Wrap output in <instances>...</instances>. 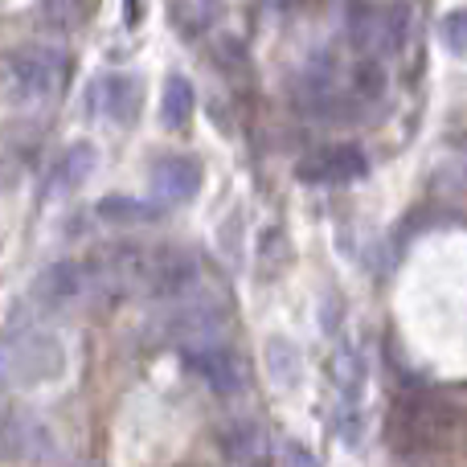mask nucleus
Segmentation results:
<instances>
[{"label": "nucleus", "instance_id": "nucleus-1", "mask_svg": "<svg viewBox=\"0 0 467 467\" xmlns=\"http://www.w3.org/2000/svg\"><path fill=\"white\" fill-rule=\"evenodd\" d=\"M455 431V406L447 402L439 389H406L402 398L394 402L386 422V439L398 455H422L435 451L451 439Z\"/></svg>", "mask_w": 467, "mask_h": 467}, {"label": "nucleus", "instance_id": "nucleus-2", "mask_svg": "<svg viewBox=\"0 0 467 467\" xmlns=\"http://www.w3.org/2000/svg\"><path fill=\"white\" fill-rule=\"evenodd\" d=\"M152 328L161 340L177 348H205V345H222L230 328V312L213 291L193 287L177 299H161V307L152 312Z\"/></svg>", "mask_w": 467, "mask_h": 467}, {"label": "nucleus", "instance_id": "nucleus-3", "mask_svg": "<svg viewBox=\"0 0 467 467\" xmlns=\"http://www.w3.org/2000/svg\"><path fill=\"white\" fill-rule=\"evenodd\" d=\"M66 353L62 340L41 324H8L5 328V381L13 389L46 386L62 373Z\"/></svg>", "mask_w": 467, "mask_h": 467}, {"label": "nucleus", "instance_id": "nucleus-4", "mask_svg": "<svg viewBox=\"0 0 467 467\" xmlns=\"http://www.w3.org/2000/svg\"><path fill=\"white\" fill-rule=\"evenodd\" d=\"M66 57L54 46H21L5 57V99L16 107H37L62 90Z\"/></svg>", "mask_w": 467, "mask_h": 467}, {"label": "nucleus", "instance_id": "nucleus-5", "mask_svg": "<svg viewBox=\"0 0 467 467\" xmlns=\"http://www.w3.org/2000/svg\"><path fill=\"white\" fill-rule=\"evenodd\" d=\"M202 287V258L181 246H156L148 250L144 263V291L156 299H177L185 291Z\"/></svg>", "mask_w": 467, "mask_h": 467}, {"label": "nucleus", "instance_id": "nucleus-6", "mask_svg": "<svg viewBox=\"0 0 467 467\" xmlns=\"http://www.w3.org/2000/svg\"><path fill=\"white\" fill-rule=\"evenodd\" d=\"M185 369L193 373L202 386H210L218 398H234L246 389L250 369L230 345H205V348H189L185 353Z\"/></svg>", "mask_w": 467, "mask_h": 467}, {"label": "nucleus", "instance_id": "nucleus-7", "mask_svg": "<svg viewBox=\"0 0 467 467\" xmlns=\"http://www.w3.org/2000/svg\"><path fill=\"white\" fill-rule=\"evenodd\" d=\"M406 37V8H357L353 13V46L361 49V57H389L402 49Z\"/></svg>", "mask_w": 467, "mask_h": 467}, {"label": "nucleus", "instance_id": "nucleus-8", "mask_svg": "<svg viewBox=\"0 0 467 467\" xmlns=\"http://www.w3.org/2000/svg\"><path fill=\"white\" fill-rule=\"evenodd\" d=\"M33 296H37L46 307L62 312V307H74V304H82V299L99 296V283H95L90 263H74V258H66V263H54L49 271H41Z\"/></svg>", "mask_w": 467, "mask_h": 467}, {"label": "nucleus", "instance_id": "nucleus-9", "mask_svg": "<svg viewBox=\"0 0 467 467\" xmlns=\"http://www.w3.org/2000/svg\"><path fill=\"white\" fill-rule=\"evenodd\" d=\"M365 169H369V161L357 144H332L304 156L296 164V177L307 181V185H348V181L365 177Z\"/></svg>", "mask_w": 467, "mask_h": 467}, {"label": "nucleus", "instance_id": "nucleus-10", "mask_svg": "<svg viewBox=\"0 0 467 467\" xmlns=\"http://www.w3.org/2000/svg\"><path fill=\"white\" fill-rule=\"evenodd\" d=\"M54 451H57V443L37 414L8 410V419H5V455L8 460L13 463H49Z\"/></svg>", "mask_w": 467, "mask_h": 467}, {"label": "nucleus", "instance_id": "nucleus-11", "mask_svg": "<svg viewBox=\"0 0 467 467\" xmlns=\"http://www.w3.org/2000/svg\"><path fill=\"white\" fill-rule=\"evenodd\" d=\"M87 107L95 115H107V119H136L140 111V78L136 74H103V78L90 82Z\"/></svg>", "mask_w": 467, "mask_h": 467}, {"label": "nucleus", "instance_id": "nucleus-12", "mask_svg": "<svg viewBox=\"0 0 467 467\" xmlns=\"http://www.w3.org/2000/svg\"><path fill=\"white\" fill-rule=\"evenodd\" d=\"M202 189V164L189 156H164L152 164V193L164 205H185Z\"/></svg>", "mask_w": 467, "mask_h": 467}, {"label": "nucleus", "instance_id": "nucleus-13", "mask_svg": "<svg viewBox=\"0 0 467 467\" xmlns=\"http://www.w3.org/2000/svg\"><path fill=\"white\" fill-rule=\"evenodd\" d=\"M95 144H87V140H78V144H70L62 156H57V164L49 169L46 177V197L54 202V197H70L74 189L82 185V181L95 172Z\"/></svg>", "mask_w": 467, "mask_h": 467}, {"label": "nucleus", "instance_id": "nucleus-14", "mask_svg": "<svg viewBox=\"0 0 467 467\" xmlns=\"http://www.w3.org/2000/svg\"><path fill=\"white\" fill-rule=\"evenodd\" d=\"M193 107H197L193 82H189L185 74H172V78L164 82V90H161V119H164V128L181 131L189 119H193Z\"/></svg>", "mask_w": 467, "mask_h": 467}, {"label": "nucleus", "instance_id": "nucleus-15", "mask_svg": "<svg viewBox=\"0 0 467 467\" xmlns=\"http://www.w3.org/2000/svg\"><path fill=\"white\" fill-rule=\"evenodd\" d=\"M95 213L111 226H152V222H161V210L152 202H140V197H103Z\"/></svg>", "mask_w": 467, "mask_h": 467}, {"label": "nucleus", "instance_id": "nucleus-16", "mask_svg": "<svg viewBox=\"0 0 467 467\" xmlns=\"http://www.w3.org/2000/svg\"><path fill=\"white\" fill-rule=\"evenodd\" d=\"M169 16L185 37L205 33L222 16V0H169Z\"/></svg>", "mask_w": 467, "mask_h": 467}, {"label": "nucleus", "instance_id": "nucleus-17", "mask_svg": "<svg viewBox=\"0 0 467 467\" xmlns=\"http://www.w3.org/2000/svg\"><path fill=\"white\" fill-rule=\"evenodd\" d=\"M218 439L230 460H250V455H258V447H263V431L250 419H230L226 427L218 431Z\"/></svg>", "mask_w": 467, "mask_h": 467}, {"label": "nucleus", "instance_id": "nucleus-18", "mask_svg": "<svg viewBox=\"0 0 467 467\" xmlns=\"http://www.w3.org/2000/svg\"><path fill=\"white\" fill-rule=\"evenodd\" d=\"M266 373L275 378V386L279 389H291L299 381V373H304V365H299V353L296 345H287V340H266Z\"/></svg>", "mask_w": 467, "mask_h": 467}, {"label": "nucleus", "instance_id": "nucleus-19", "mask_svg": "<svg viewBox=\"0 0 467 467\" xmlns=\"http://www.w3.org/2000/svg\"><path fill=\"white\" fill-rule=\"evenodd\" d=\"M337 381H340V394L345 398H353V394H361V378H365V369H361V357L353 353V348H340L337 353Z\"/></svg>", "mask_w": 467, "mask_h": 467}, {"label": "nucleus", "instance_id": "nucleus-20", "mask_svg": "<svg viewBox=\"0 0 467 467\" xmlns=\"http://www.w3.org/2000/svg\"><path fill=\"white\" fill-rule=\"evenodd\" d=\"M439 37H443V46L451 49L455 57H467V8H455V13L443 16Z\"/></svg>", "mask_w": 467, "mask_h": 467}, {"label": "nucleus", "instance_id": "nucleus-21", "mask_svg": "<svg viewBox=\"0 0 467 467\" xmlns=\"http://www.w3.org/2000/svg\"><path fill=\"white\" fill-rule=\"evenodd\" d=\"M41 8L54 25H78L87 13V0H41Z\"/></svg>", "mask_w": 467, "mask_h": 467}, {"label": "nucleus", "instance_id": "nucleus-22", "mask_svg": "<svg viewBox=\"0 0 467 467\" xmlns=\"http://www.w3.org/2000/svg\"><path fill=\"white\" fill-rule=\"evenodd\" d=\"M283 467H320V463L312 460V451H304L299 443H291L287 451H283Z\"/></svg>", "mask_w": 467, "mask_h": 467}]
</instances>
